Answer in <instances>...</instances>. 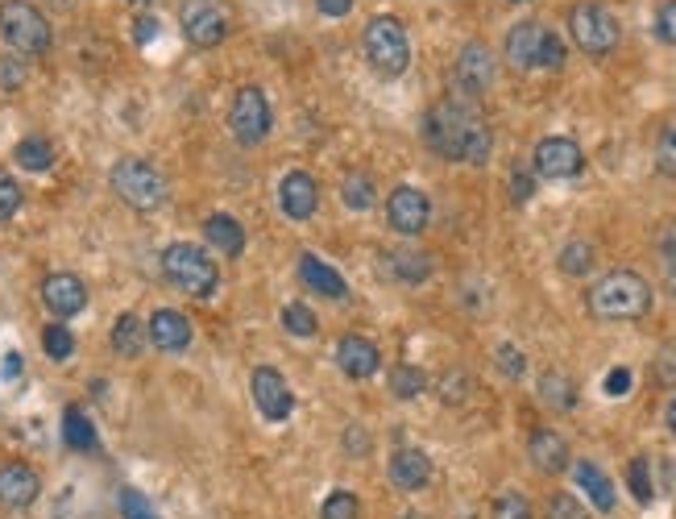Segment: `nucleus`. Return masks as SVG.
Returning <instances> with one entry per match:
<instances>
[{"instance_id":"1","label":"nucleus","mask_w":676,"mask_h":519,"mask_svg":"<svg viewBox=\"0 0 676 519\" xmlns=\"http://www.w3.org/2000/svg\"><path fill=\"white\" fill-rule=\"evenodd\" d=\"M424 142L440 158L473 162V167H482L494 150L490 125H486L482 113H477V100H465V96H448L432 108V113L424 117Z\"/></svg>"},{"instance_id":"2","label":"nucleus","mask_w":676,"mask_h":519,"mask_svg":"<svg viewBox=\"0 0 676 519\" xmlns=\"http://www.w3.org/2000/svg\"><path fill=\"white\" fill-rule=\"evenodd\" d=\"M652 308V287L635 270H610L589 287V312L598 320H639Z\"/></svg>"},{"instance_id":"3","label":"nucleus","mask_w":676,"mask_h":519,"mask_svg":"<svg viewBox=\"0 0 676 519\" xmlns=\"http://www.w3.org/2000/svg\"><path fill=\"white\" fill-rule=\"evenodd\" d=\"M565 59H569L565 38L552 34L540 21H519V25H511V34H506V63L515 71H531V67L560 71Z\"/></svg>"},{"instance_id":"4","label":"nucleus","mask_w":676,"mask_h":519,"mask_svg":"<svg viewBox=\"0 0 676 519\" xmlns=\"http://www.w3.org/2000/svg\"><path fill=\"white\" fill-rule=\"evenodd\" d=\"M162 275L171 279L183 295H191V299H208L220 287L216 262L208 258V250H200V245H191V241L166 245V250H162Z\"/></svg>"},{"instance_id":"5","label":"nucleus","mask_w":676,"mask_h":519,"mask_svg":"<svg viewBox=\"0 0 676 519\" xmlns=\"http://www.w3.org/2000/svg\"><path fill=\"white\" fill-rule=\"evenodd\" d=\"M108 183L137 212H158L166 204V196H171V183H166V175L154 167V162H146V158H121L117 167H112Z\"/></svg>"},{"instance_id":"6","label":"nucleus","mask_w":676,"mask_h":519,"mask_svg":"<svg viewBox=\"0 0 676 519\" xmlns=\"http://www.w3.org/2000/svg\"><path fill=\"white\" fill-rule=\"evenodd\" d=\"M365 59H370V67L386 79L394 75H403L411 67V42H407V30H403V21L399 17H374L370 25H365Z\"/></svg>"},{"instance_id":"7","label":"nucleus","mask_w":676,"mask_h":519,"mask_svg":"<svg viewBox=\"0 0 676 519\" xmlns=\"http://www.w3.org/2000/svg\"><path fill=\"white\" fill-rule=\"evenodd\" d=\"M0 34L17 54H46L50 50V21L30 0H5L0 5Z\"/></svg>"},{"instance_id":"8","label":"nucleus","mask_w":676,"mask_h":519,"mask_svg":"<svg viewBox=\"0 0 676 519\" xmlns=\"http://www.w3.org/2000/svg\"><path fill=\"white\" fill-rule=\"evenodd\" d=\"M569 34H573V42L585 54H610L618 46V38H623V30H618V17L606 5H598V0H581V5H573Z\"/></svg>"},{"instance_id":"9","label":"nucleus","mask_w":676,"mask_h":519,"mask_svg":"<svg viewBox=\"0 0 676 519\" xmlns=\"http://www.w3.org/2000/svg\"><path fill=\"white\" fill-rule=\"evenodd\" d=\"M229 129L237 146H262L270 138V100L262 88L245 84L237 96H233V108H229Z\"/></svg>"},{"instance_id":"10","label":"nucleus","mask_w":676,"mask_h":519,"mask_svg":"<svg viewBox=\"0 0 676 519\" xmlns=\"http://www.w3.org/2000/svg\"><path fill=\"white\" fill-rule=\"evenodd\" d=\"M179 21H183V38H187L191 46L208 50V46H220L224 38H229L233 13L224 9L220 0H187L183 13H179Z\"/></svg>"},{"instance_id":"11","label":"nucleus","mask_w":676,"mask_h":519,"mask_svg":"<svg viewBox=\"0 0 676 519\" xmlns=\"http://www.w3.org/2000/svg\"><path fill=\"white\" fill-rule=\"evenodd\" d=\"M494 54L486 42H465L461 54H457V67H453V84L457 92L453 96H465V100H477V96H486L490 84H494Z\"/></svg>"},{"instance_id":"12","label":"nucleus","mask_w":676,"mask_h":519,"mask_svg":"<svg viewBox=\"0 0 676 519\" xmlns=\"http://www.w3.org/2000/svg\"><path fill=\"white\" fill-rule=\"evenodd\" d=\"M386 221L394 233H403V237H415V233H424L428 221H432V204L428 196L419 187L403 183V187H394L390 191V200H386Z\"/></svg>"},{"instance_id":"13","label":"nucleus","mask_w":676,"mask_h":519,"mask_svg":"<svg viewBox=\"0 0 676 519\" xmlns=\"http://www.w3.org/2000/svg\"><path fill=\"white\" fill-rule=\"evenodd\" d=\"M249 391H253L258 412H262L270 424H283V420L295 412V395H291V387H287V378L278 374L274 366H258V370H253Z\"/></svg>"},{"instance_id":"14","label":"nucleus","mask_w":676,"mask_h":519,"mask_svg":"<svg viewBox=\"0 0 676 519\" xmlns=\"http://www.w3.org/2000/svg\"><path fill=\"white\" fill-rule=\"evenodd\" d=\"M531 167L544 179H573L585 167V154L573 138H544L531 154Z\"/></svg>"},{"instance_id":"15","label":"nucleus","mask_w":676,"mask_h":519,"mask_svg":"<svg viewBox=\"0 0 676 519\" xmlns=\"http://www.w3.org/2000/svg\"><path fill=\"white\" fill-rule=\"evenodd\" d=\"M42 304L50 308V316H75L88 308V287H83L79 275H71V270H59V275H46L42 279Z\"/></svg>"},{"instance_id":"16","label":"nucleus","mask_w":676,"mask_h":519,"mask_svg":"<svg viewBox=\"0 0 676 519\" xmlns=\"http://www.w3.org/2000/svg\"><path fill=\"white\" fill-rule=\"evenodd\" d=\"M278 208H283L291 221H312L320 208V183L307 171H291L278 183Z\"/></svg>"},{"instance_id":"17","label":"nucleus","mask_w":676,"mask_h":519,"mask_svg":"<svg viewBox=\"0 0 676 519\" xmlns=\"http://www.w3.org/2000/svg\"><path fill=\"white\" fill-rule=\"evenodd\" d=\"M336 366H341L349 378H374L378 366H382V353L370 337H361V333H345L341 341H336Z\"/></svg>"},{"instance_id":"18","label":"nucleus","mask_w":676,"mask_h":519,"mask_svg":"<svg viewBox=\"0 0 676 519\" xmlns=\"http://www.w3.org/2000/svg\"><path fill=\"white\" fill-rule=\"evenodd\" d=\"M146 337H150V345L162 349V353H183L195 333H191V320H187L183 312L158 308V312L146 320Z\"/></svg>"},{"instance_id":"19","label":"nucleus","mask_w":676,"mask_h":519,"mask_svg":"<svg viewBox=\"0 0 676 519\" xmlns=\"http://www.w3.org/2000/svg\"><path fill=\"white\" fill-rule=\"evenodd\" d=\"M42 495V478L34 466H25V461H9V466H0V503L21 511L30 507L34 499Z\"/></svg>"},{"instance_id":"20","label":"nucleus","mask_w":676,"mask_h":519,"mask_svg":"<svg viewBox=\"0 0 676 519\" xmlns=\"http://www.w3.org/2000/svg\"><path fill=\"white\" fill-rule=\"evenodd\" d=\"M527 457H531V466L540 474H565L569 470V441L560 432H552V428H540V432H531Z\"/></svg>"},{"instance_id":"21","label":"nucleus","mask_w":676,"mask_h":519,"mask_svg":"<svg viewBox=\"0 0 676 519\" xmlns=\"http://www.w3.org/2000/svg\"><path fill=\"white\" fill-rule=\"evenodd\" d=\"M390 482L399 490H424L432 482V457L424 449H399L390 457Z\"/></svg>"},{"instance_id":"22","label":"nucleus","mask_w":676,"mask_h":519,"mask_svg":"<svg viewBox=\"0 0 676 519\" xmlns=\"http://www.w3.org/2000/svg\"><path fill=\"white\" fill-rule=\"evenodd\" d=\"M299 279H303V287L320 291L324 299H345L349 295V283L336 275L320 254H299Z\"/></svg>"},{"instance_id":"23","label":"nucleus","mask_w":676,"mask_h":519,"mask_svg":"<svg viewBox=\"0 0 676 519\" xmlns=\"http://www.w3.org/2000/svg\"><path fill=\"white\" fill-rule=\"evenodd\" d=\"M204 237H208L212 250H220L224 258H237L245 250V229L233 221L229 212H212L204 221Z\"/></svg>"},{"instance_id":"24","label":"nucleus","mask_w":676,"mask_h":519,"mask_svg":"<svg viewBox=\"0 0 676 519\" xmlns=\"http://www.w3.org/2000/svg\"><path fill=\"white\" fill-rule=\"evenodd\" d=\"M540 403L552 412H573L577 407V382L565 370H544L540 374Z\"/></svg>"},{"instance_id":"25","label":"nucleus","mask_w":676,"mask_h":519,"mask_svg":"<svg viewBox=\"0 0 676 519\" xmlns=\"http://www.w3.org/2000/svg\"><path fill=\"white\" fill-rule=\"evenodd\" d=\"M63 441H67V449H75V453H92V449L100 445L96 424H92L88 412H83V407H75V403L63 412Z\"/></svg>"},{"instance_id":"26","label":"nucleus","mask_w":676,"mask_h":519,"mask_svg":"<svg viewBox=\"0 0 676 519\" xmlns=\"http://www.w3.org/2000/svg\"><path fill=\"white\" fill-rule=\"evenodd\" d=\"M146 320H137L133 312L117 316V324H112V349L121 353V358H142V349H146Z\"/></svg>"},{"instance_id":"27","label":"nucleus","mask_w":676,"mask_h":519,"mask_svg":"<svg viewBox=\"0 0 676 519\" xmlns=\"http://www.w3.org/2000/svg\"><path fill=\"white\" fill-rule=\"evenodd\" d=\"M577 486L589 495V503H594L598 511H614V486H610V478L594 466V461H577Z\"/></svg>"},{"instance_id":"28","label":"nucleus","mask_w":676,"mask_h":519,"mask_svg":"<svg viewBox=\"0 0 676 519\" xmlns=\"http://www.w3.org/2000/svg\"><path fill=\"white\" fill-rule=\"evenodd\" d=\"M13 158H17V167H21V171L42 175V171L54 167V146L42 138V133H30V138H21V142L13 146Z\"/></svg>"},{"instance_id":"29","label":"nucleus","mask_w":676,"mask_h":519,"mask_svg":"<svg viewBox=\"0 0 676 519\" xmlns=\"http://www.w3.org/2000/svg\"><path fill=\"white\" fill-rule=\"evenodd\" d=\"M386 266H390V275L403 283H424L432 275V258L419 250H394V254H386Z\"/></svg>"},{"instance_id":"30","label":"nucleus","mask_w":676,"mask_h":519,"mask_svg":"<svg viewBox=\"0 0 676 519\" xmlns=\"http://www.w3.org/2000/svg\"><path fill=\"white\" fill-rule=\"evenodd\" d=\"M341 200H345V208H353V212H370V208L378 204V187H374V179L365 175V171H353V175H345V183H341Z\"/></svg>"},{"instance_id":"31","label":"nucleus","mask_w":676,"mask_h":519,"mask_svg":"<svg viewBox=\"0 0 676 519\" xmlns=\"http://www.w3.org/2000/svg\"><path fill=\"white\" fill-rule=\"evenodd\" d=\"M556 266L565 270V275H573V279H581V275H589L594 270V245L589 241H569L565 250H560V258H556Z\"/></svg>"},{"instance_id":"32","label":"nucleus","mask_w":676,"mask_h":519,"mask_svg":"<svg viewBox=\"0 0 676 519\" xmlns=\"http://www.w3.org/2000/svg\"><path fill=\"white\" fill-rule=\"evenodd\" d=\"M390 391H394V399L424 395V391H428V374L419 370V366H394V370H390Z\"/></svg>"},{"instance_id":"33","label":"nucleus","mask_w":676,"mask_h":519,"mask_svg":"<svg viewBox=\"0 0 676 519\" xmlns=\"http://www.w3.org/2000/svg\"><path fill=\"white\" fill-rule=\"evenodd\" d=\"M42 349H46L50 362H67L75 353V333L67 329V324H46L42 329Z\"/></svg>"},{"instance_id":"34","label":"nucleus","mask_w":676,"mask_h":519,"mask_svg":"<svg viewBox=\"0 0 676 519\" xmlns=\"http://www.w3.org/2000/svg\"><path fill=\"white\" fill-rule=\"evenodd\" d=\"M469 391H473V378H469L465 370H448V374H440V399H444L448 407L469 403Z\"/></svg>"},{"instance_id":"35","label":"nucleus","mask_w":676,"mask_h":519,"mask_svg":"<svg viewBox=\"0 0 676 519\" xmlns=\"http://www.w3.org/2000/svg\"><path fill=\"white\" fill-rule=\"evenodd\" d=\"M490 519H535V511H531V503L519 495V490H502V495L494 499V507H490Z\"/></svg>"},{"instance_id":"36","label":"nucleus","mask_w":676,"mask_h":519,"mask_svg":"<svg viewBox=\"0 0 676 519\" xmlns=\"http://www.w3.org/2000/svg\"><path fill=\"white\" fill-rule=\"evenodd\" d=\"M283 329L291 337H316V312L307 304H287L283 308Z\"/></svg>"},{"instance_id":"37","label":"nucleus","mask_w":676,"mask_h":519,"mask_svg":"<svg viewBox=\"0 0 676 519\" xmlns=\"http://www.w3.org/2000/svg\"><path fill=\"white\" fill-rule=\"evenodd\" d=\"M627 486H631V495L639 499V503H652V466H647V457H635L631 466H627Z\"/></svg>"},{"instance_id":"38","label":"nucleus","mask_w":676,"mask_h":519,"mask_svg":"<svg viewBox=\"0 0 676 519\" xmlns=\"http://www.w3.org/2000/svg\"><path fill=\"white\" fill-rule=\"evenodd\" d=\"M361 515V503L349 495V490H332L320 507V519H357Z\"/></svg>"},{"instance_id":"39","label":"nucleus","mask_w":676,"mask_h":519,"mask_svg":"<svg viewBox=\"0 0 676 519\" xmlns=\"http://www.w3.org/2000/svg\"><path fill=\"white\" fill-rule=\"evenodd\" d=\"M656 171L660 175H676V125L660 129V142H656Z\"/></svg>"},{"instance_id":"40","label":"nucleus","mask_w":676,"mask_h":519,"mask_svg":"<svg viewBox=\"0 0 676 519\" xmlns=\"http://www.w3.org/2000/svg\"><path fill=\"white\" fill-rule=\"evenodd\" d=\"M544 515H548V519H589V511H585V507L569 495V490H560V495H552Z\"/></svg>"},{"instance_id":"41","label":"nucleus","mask_w":676,"mask_h":519,"mask_svg":"<svg viewBox=\"0 0 676 519\" xmlns=\"http://www.w3.org/2000/svg\"><path fill=\"white\" fill-rule=\"evenodd\" d=\"M121 515L125 519H158L154 503L142 495V490H121Z\"/></svg>"},{"instance_id":"42","label":"nucleus","mask_w":676,"mask_h":519,"mask_svg":"<svg viewBox=\"0 0 676 519\" xmlns=\"http://www.w3.org/2000/svg\"><path fill=\"white\" fill-rule=\"evenodd\" d=\"M21 208V187L9 171H0V221H9V216H17Z\"/></svg>"},{"instance_id":"43","label":"nucleus","mask_w":676,"mask_h":519,"mask_svg":"<svg viewBox=\"0 0 676 519\" xmlns=\"http://www.w3.org/2000/svg\"><path fill=\"white\" fill-rule=\"evenodd\" d=\"M494 366H498L506 378H523V370H527V358H523V349H515V345H498V353H494Z\"/></svg>"},{"instance_id":"44","label":"nucleus","mask_w":676,"mask_h":519,"mask_svg":"<svg viewBox=\"0 0 676 519\" xmlns=\"http://www.w3.org/2000/svg\"><path fill=\"white\" fill-rule=\"evenodd\" d=\"M656 382L676 387V341H664L660 353H656Z\"/></svg>"},{"instance_id":"45","label":"nucleus","mask_w":676,"mask_h":519,"mask_svg":"<svg viewBox=\"0 0 676 519\" xmlns=\"http://www.w3.org/2000/svg\"><path fill=\"white\" fill-rule=\"evenodd\" d=\"M25 84V63L21 59H0V92H17Z\"/></svg>"},{"instance_id":"46","label":"nucleus","mask_w":676,"mask_h":519,"mask_svg":"<svg viewBox=\"0 0 676 519\" xmlns=\"http://www.w3.org/2000/svg\"><path fill=\"white\" fill-rule=\"evenodd\" d=\"M656 34H660L668 46H676V0H668V5L656 13Z\"/></svg>"},{"instance_id":"47","label":"nucleus","mask_w":676,"mask_h":519,"mask_svg":"<svg viewBox=\"0 0 676 519\" xmlns=\"http://www.w3.org/2000/svg\"><path fill=\"white\" fill-rule=\"evenodd\" d=\"M345 449H349L353 457H365V453H370V432H365L361 424H349V428H345Z\"/></svg>"},{"instance_id":"48","label":"nucleus","mask_w":676,"mask_h":519,"mask_svg":"<svg viewBox=\"0 0 676 519\" xmlns=\"http://www.w3.org/2000/svg\"><path fill=\"white\" fill-rule=\"evenodd\" d=\"M627 391H631V370H627V366H614V370L606 374V395L623 399Z\"/></svg>"},{"instance_id":"49","label":"nucleus","mask_w":676,"mask_h":519,"mask_svg":"<svg viewBox=\"0 0 676 519\" xmlns=\"http://www.w3.org/2000/svg\"><path fill=\"white\" fill-rule=\"evenodd\" d=\"M531 191H535V179H531V171H527V167H515V175H511V196H515V204L531 200Z\"/></svg>"},{"instance_id":"50","label":"nucleus","mask_w":676,"mask_h":519,"mask_svg":"<svg viewBox=\"0 0 676 519\" xmlns=\"http://www.w3.org/2000/svg\"><path fill=\"white\" fill-rule=\"evenodd\" d=\"M133 25H137V30H133V38L142 42V46H146V42H150V38L158 34V17H137Z\"/></svg>"},{"instance_id":"51","label":"nucleus","mask_w":676,"mask_h":519,"mask_svg":"<svg viewBox=\"0 0 676 519\" xmlns=\"http://www.w3.org/2000/svg\"><path fill=\"white\" fill-rule=\"evenodd\" d=\"M316 9H320L324 17H345V13L353 9V0H316Z\"/></svg>"},{"instance_id":"52","label":"nucleus","mask_w":676,"mask_h":519,"mask_svg":"<svg viewBox=\"0 0 676 519\" xmlns=\"http://www.w3.org/2000/svg\"><path fill=\"white\" fill-rule=\"evenodd\" d=\"M21 374V353H5V362H0V378H17Z\"/></svg>"},{"instance_id":"53","label":"nucleus","mask_w":676,"mask_h":519,"mask_svg":"<svg viewBox=\"0 0 676 519\" xmlns=\"http://www.w3.org/2000/svg\"><path fill=\"white\" fill-rule=\"evenodd\" d=\"M664 420H668V432L676 436V395H672V403H668V412H664Z\"/></svg>"},{"instance_id":"54","label":"nucleus","mask_w":676,"mask_h":519,"mask_svg":"<svg viewBox=\"0 0 676 519\" xmlns=\"http://www.w3.org/2000/svg\"><path fill=\"white\" fill-rule=\"evenodd\" d=\"M668 287H672V295H676V254H668Z\"/></svg>"},{"instance_id":"55","label":"nucleus","mask_w":676,"mask_h":519,"mask_svg":"<svg viewBox=\"0 0 676 519\" xmlns=\"http://www.w3.org/2000/svg\"><path fill=\"white\" fill-rule=\"evenodd\" d=\"M668 474H672V482H676V466H668Z\"/></svg>"},{"instance_id":"56","label":"nucleus","mask_w":676,"mask_h":519,"mask_svg":"<svg viewBox=\"0 0 676 519\" xmlns=\"http://www.w3.org/2000/svg\"><path fill=\"white\" fill-rule=\"evenodd\" d=\"M511 5H527V0H511Z\"/></svg>"},{"instance_id":"57","label":"nucleus","mask_w":676,"mask_h":519,"mask_svg":"<svg viewBox=\"0 0 676 519\" xmlns=\"http://www.w3.org/2000/svg\"><path fill=\"white\" fill-rule=\"evenodd\" d=\"M461 519H473V515H461Z\"/></svg>"},{"instance_id":"58","label":"nucleus","mask_w":676,"mask_h":519,"mask_svg":"<svg viewBox=\"0 0 676 519\" xmlns=\"http://www.w3.org/2000/svg\"><path fill=\"white\" fill-rule=\"evenodd\" d=\"M133 5H142V0H133Z\"/></svg>"}]
</instances>
